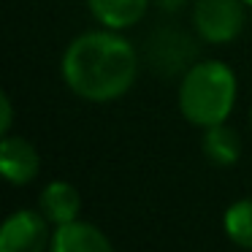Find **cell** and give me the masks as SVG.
Here are the masks:
<instances>
[{
    "label": "cell",
    "instance_id": "cell-10",
    "mask_svg": "<svg viewBox=\"0 0 252 252\" xmlns=\"http://www.w3.org/2000/svg\"><path fill=\"white\" fill-rule=\"evenodd\" d=\"M201 152L214 168H233L241 160V136L228 122L206 127L201 136Z\"/></svg>",
    "mask_w": 252,
    "mask_h": 252
},
{
    "label": "cell",
    "instance_id": "cell-14",
    "mask_svg": "<svg viewBox=\"0 0 252 252\" xmlns=\"http://www.w3.org/2000/svg\"><path fill=\"white\" fill-rule=\"evenodd\" d=\"M241 3H244V6H247V8H250V11H252V0H241Z\"/></svg>",
    "mask_w": 252,
    "mask_h": 252
},
{
    "label": "cell",
    "instance_id": "cell-11",
    "mask_svg": "<svg viewBox=\"0 0 252 252\" xmlns=\"http://www.w3.org/2000/svg\"><path fill=\"white\" fill-rule=\"evenodd\" d=\"M222 230L230 244L252 250V198H239L225 209Z\"/></svg>",
    "mask_w": 252,
    "mask_h": 252
},
{
    "label": "cell",
    "instance_id": "cell-5",
    "mask_svg": "<svg viewBox=\"0 0 252 252\" xmlns=\"http://www.w3.org/2000/svg\"><path fill=\"white\" fill-rule=\"evenodd\" d=\"M52 233L41 209H17L0 225V252H49Z\"/></svg>",
    "mask_w": 252,
    "mask_h": 252
},
{
    "label": "cell",
    "instance_id": "cell-4",
    "mask_svg": "<svg viewBox=\"0 0 252 252\" xmlns=\"http://www.w3.org/2000/svg\"><path fill=\"white\" fill-rule=\"evenodd\" d=\"M144 60L149 68L158 71V76L182 79V73L198 60V35H190L182 28L163 25L147 38Z\"/></svg>",
    "mask_w": 252,
    "mask_h": 252
},
{
    "label": "cell",
    "instance_id": "cell-8",
    "mask_svg": "<svg viewBox=\"0 0 252 252\" xmlns=\"http://www.w3.org/2000/svg\"><path fill=\"white\" fill-rule=\"evenodd\" d=\"M49 252H114V244L95 222L73 220L68 225H57L52 233Z\"/></svg>",
    "mask_w": 252,
    "mask_h": 252
},
{
    "label": "cell",
    "instance_id": "cell-15",
    "mask_svg": "<svg viewBox=\"0 0 252 252\" xmlns=\"http://www.w3.org/2000/svg\"><path fill=\"white\" fill-rule=\"evenodd\" d=\"M250 130H252V106H250Z\"/></svg>",
    "mask_w": 252,
    "mask_h": 252
},
{
    "label": "cell",
    "instance_id": "cell-12",
    "mask_svg": "<svg viewBox=\"0 0 252 252\" xmlns=\"http://www.w3.org/2000/svg\"><path fill=\"white\" fill-rule=\"evenodd\" d=\"M14 125V103L8 93H0V136H8Z\"/></svg>",
    "mask_w": 252,
    "mask_h": 252
},
{
    "label": "cell",
    "instance_id": "cell-6",
    "mask_svg": "<svg viewBox=\"0 0 252 252\" xmlns=\"http://www.w3.org/2000/svg\"><path fill=\"white\" fill-rule=\"evenodd\" d=\"M41 152L30 138L25 136H0V171L3 179L14 187H25L38 179L41 174Z\"/></svg>",
    "mask_w": 252,
    "mask_h": 252
},
{
    "label": "cell",
    "instance_id": "cell-7",
    "mask_svg": "<svg viewBox=\"0 0 252 252\" xmlns=\"http://www.w3.org/2000/svg\"><path fill=\"white\" fill-rule=\"evenodd\" d=\"M84 6L98 28L125 33L144 22L152 8V0H84Z\"/></svg>",
    "mask_w": 252,
    "mask_h": 252
},
{
    "label": "cell",
    "instance_id": "cell-13",
    "mask_svg": "<svg viewBox=\"0 0 252 252\" xmlns=\"http://www.w3.org/2000/svg\"><path fill=\"white\" fill-rule=\"evenodd\" d=\"M152 6L160 8L163 14H179L192 6V0H152Z\"/></svg>",
    "mask_w": 252,
    "mask_h": 252
},
{
    "label": "cell",
    "instance_id": "cell-3",
    "mask_svg": "<svg viewBox=\"0 0 252 252\" xmlns=\"http://www.w3.org/2000/svg\"><path fill=\"white\" fill-rule=\"evenodd\" d=\"M247 11L241 0H192L190 28L201 44L228 46L244 33Z\"/></svg>",
    "mask_w": 252,
    "mask_h": 252
},
{
    "label": "cell",
    "instance_id": "cell-9",
    "mask_svg": "<svg viewBox=\"0 0 252 252\" xmlns=\"http://www.w3.org/2000/svg\"><path fill=\"white\" fill-rule=\"evenodd\" d=\"M38 209L52 225H68L73 220H82V192L76 185L65 179H52L44 185L38 195Z\"/></svg>",
    "mask_w": 252,
    "mask_h": 252
},
{
    "label": "cell",
    "instance_id": "cell-1",
    "mask_svg": "<svg viewBox=\"0 0 252 252\" xmlns=\"http://www.w3.org/2000/svg\"><path fill=\"white\" fill-rule=\"evenodd\" d=\"M141 52L125 33L106 28L84 30L60 55V79L84 103L122 100L138 82Z\"/></svg>",
    "mask_w": 252,
    "mask_h": 252
},
{
    "label": "cell",
    "instance_id": "cell-2",
    "mask_svg": "<svg viewBox=\"0 0 252 252\" xmlns=\"http://www.w3.org/2000/svg\"><path fill=\"white\" fill-rule=\"evenodd\" d=\"M239 103V76L217 57L195 60L176 79V109L192 127H214L233 117Z\"/></svg>",
    "mask_w": 252,
    "mask_h": 252
}]
</instances>
